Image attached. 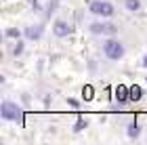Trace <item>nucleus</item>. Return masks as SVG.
Wrapping results in <instances>:
<instances>
[{
    "label": "nucleus",
    "mask_w": 147,
    "mask_h": 145,
    "mask_svg": "<svg viewBox=\"0 0 147 145\" xmlns=\"http://www.w3.org/2000/svg\"><path fill=\"white\" fill-rule=\"evenodd\" d=\"M0 114H2L4 120H21V109L15 103H9V101H4L0 105Z\"/></svg>",
    "instance_id": "nucleus-1"
},
{
    "label": "nucleus",
    "mask_w": 147,
    "mask_h": 145,
    "mask_svg": "<svg viewBox=\"0 0 147 145\" xmlns=\"http://www.w3.org/2000/svg\"><path fill=\"white\" fill-rule=\"evenodd\" d=\"M90 32L92 34H107V36H113L118 32L116 25H111V23H92L90 25Z\"/></svg>",
    "instance_id": "nucleus-4"
},
{
    "label": "nucleus",
    "mask_w": 147,
    "mask_h": 145,
    "mask_svg": "<svg viewBox=\"0 0 147 145\" xmlns=\"http://www.w3.org/2000/svg\"><path fill=\"white\" fill-rule=\"evenodd\" d=\"M143 97V90L139 84H135V86H130V101H139V99Z\"/></svg>",
    "instance_id": "nucleus-8"
},
{
    "label": "nucleus",
    "mask_w": 147,
    "mask_h": 145,
    "mask_svg": "<svg viewBox=\"0 0 147 145\" xmlns=\"http://www.w3.org/2000/svg\"><path fill=\"white\" fill-rule=\"evenodd\" d=\"M25 36H28L30 40H38V38L42 36V25H30V28L25 30Z\"/></svg>",
    "instance_id": "nucleus-7"
},
{
    "label": "nucleus",
    "mask_w": 147,
    "mask_h": 145,
    "mask_svg": "<svg viewBox=\"0 0 147 145\" xmlns=\"http://www.w3.org/2000/svg\"><path fill=\"white\" fill-rule=\"evenodd\" d=\"M13 53H15V55H21V53H23V42H21V40L17 42V47L13 49Z\"/></svg>",
    "instance_id": "nucleus-13"
},
{
    "label": "nucleus",
    "mask_w": 147,
    "mask_h": 145,
    "mask_svg": "<svg viewBox=\"0 0 147 145\" xmlns=\"http://www.w3.org/2000/svg\"><path fill=\"white\" fill-rule=\"evenodd\" d=\"M69 25L65 23V21H55V25H53V32H55V34L59 36V38H63V36H67L69 34Z\"/></svg>",
    "instance_id": "nucleus-5"
},
{
    "label": "nucleus",
    "mask_w": 147,
    "mask_h": 145,
    "mask_svg": "<svg viewBox=\"0 0 147 145\" xmlns=\"http://www.w3.org/2000/svg\"><path fill=\"white\" fill-rule=\"evenodd\" d=\"M126 9L132 11V13H137L139 9H141V0H126Z\"/></svg>",
    "instance_id": "nucleus-10"
},
{
    "label": "nucleus",
    "mask_w": 147,
    "mask_h": 145,
    "mask_svg": "<svg viewBox=\"0 0 147 145\" xmlns=\"http://www.w3.org/2000/svg\"><path fill=\"white\" fill-rule=\"evenodd\" d=\"M90 13L101 15V17H111L113 15V6L109 2H103V0H95V2H90Z\"/></svg>",
    "instance_id": "nucleus-3"
},
{
    "label": "nucleus",
    "mask_w": 147,
    "mask_h": 145,
    "mask_svg": "<svg viewBox=\"0 0 147 145\" xmlns=\"http://www.w3.org/2000/svg\"><path fill=\"white\" fill-rule=\"evenodd\" d=\"M6 36H9V38H17V36H19V30H15V28L6 30Z\"/></svg>",
    "instance_id": "nucleus-14"
},
{
    "label": "nucleus",
    "mask_w": 147,
    "mask_h": 145,
    "mask_svg": "<svg viewBox=\"0 0 147 145\" xmlns=\"http://www.w3.org/2000/svg\"><path fill=\"white\" fill-rule=\"evenodd\" d=\"M143 67H147V55H145V59H143Z\"/></svg>",
    "instance_id": "nucleus-15"
},
{
    "label": "nucleus",
    "mask_w": 147,
    "mask_h": 145,
    "mask_svg": "<svg viewBox=\"0 0 147 145\" xmlns=\"http://www.w3.org/2000/svg\"><path fill=\"white\" fill-rule=\"evenodd\" d=\"M103 51H105V55H107L109 59H120L124 55V47L118 40H107L103 44Z\"/></svg>",
    "instance_id": "nucleus-2"
},
{
    "label": "nucleus",
    "mask_w": 147,
    "mask_h": 145,
    "mask_svg": "<svg viewBox=\"0 0 147 145\" xmlns=\"http://www.w3.org/2000/svg\"><path fill=\"white\" fill-rule=\"evenodd\" d=\"M84 126H86V120H84V118H78V122H76V126H74V130H84Z\"/></svg>",
    "instance_id": "nucleus-12"
},
{
    "label": "nucleus",
    "mask_w": 147,
    "mask_h": 145,
    "mask_svg": "<svg viewBox=\"0 0 147 145\" xmlns=\"http://www.w3.org/2000/svg\"><path fill=\"white\" fill-rule=\"evenodd\" d=\"M139 133H141L139 124H137V122H132L130 126H128V137H130V139H137V137H139Z\"/></svg>",
    "instance_id": "nucleus-9"
},
{
    "label": "nucleus",
    "mask_w": 147,
    "mask_h": 145,
    "mask_svg": "<svg viewBox=\"0 0 147 145\" xmlns=\"http://www.w3.org/2000/svg\"><path fill=\"white\" fill-rule=\"evenodd\" d=\"M116 99L120 103H126L130 99V88H126L124 84H120V86H116Z\"/></svg>",
    "instance_id": "nucleus-6"
},
{
    "label": "nucleus",
    "mask_w": 147,
    "mask_h": 145,
    "mask_svg": "<svg viewBox=\"0 0 147 145\" xmlns=\"http://www.w3.org/2000/svg\"><path fill=\"white\" fill-rule=\"evenodd\" d=\"M82 99H86V101L92 99V86H84L82 88Z\"/></svg>",
    "instance_id": "nucleus-11"
}]
</instances>
